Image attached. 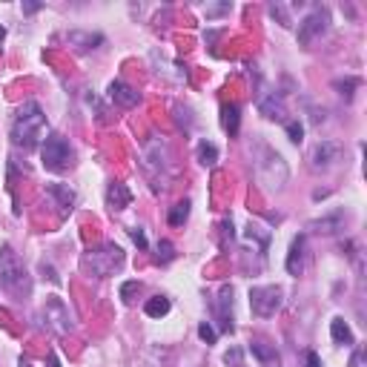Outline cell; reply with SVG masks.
Listing matches in <instances>:
<instances>
[{"instance_id":"obj_1","label":"cell","mask_w":367,"mask_h":367,"mask_svg":"<svg viewBox=\"0 0 367 367\" xmlns=\"http://www.w3.org/2000/svg\"><path fill=\"white\" fill-rule=\"evenodd\" d=\"M9 138L15 147L21 149H37L46 138V115L41 109V104H23L21 109L15 112L12 126H9Z\"/></svg>"},{"instance_id":"obj_2","label":"cell","mask_w":367,"mask_h":367,"mask_svg":"<svg viewBox=\"0 0 367 367\" xmlns=\"http://www.w3.org/2000/svg\"><path fill=\"white\" fill-rule=\"evenodd\" d=\"M124 261H126L124 250L115 241H104L98 247H89L81 256V270L86 276H95V279H109L124 267Z\"/></svg>"},{"instance_id":"obj_3","label":"cell","mask_w":367,"mask_h":367,"mask_svg":"<svg viewBox=\"0 0 367 367\" xmlns=\"http://www.w3.org/2000/svg\"><path fill=\"white\" fill-rule=\"evenodd\" d=\"M253 161H256V178H258V184L264 189H281L287 184L290 169H287L284 158L279 156L273 147L258 144L256 152H253Z\"/></svg>"},{"instance_id":"obj_4","label":"cell","mask_w":367,"mask_h":367,"mask_svg":"<svg viewBox=\"0 0 367 367\" xmlns=\"http://www.w3.org/2000/svg\"><path fill=\"white\" fill-rule=\"evenodd\" d=\"M0 290H6V293L23 299L32 293V279L26 273L23 261L17 258V253L6 244L0 250Z\"/></svg>"},{"instance_id":"obj_5","label":"cell","mask_w":367,"mask_h":367,"mask_svg":"<svg viewBox=\"0 0 367 367\" xmlns=\"http://www.w3.org/2000/svg\"><path fill=\"white\" fill-rule=\"evenodd\" d=\"M141 158H144L147 178L152 181V192H161L167 187V178H169V147L161 138H149L144 144Z\"/></svg>"},{"instance_id":"obj_6","label":"cell","mask_w":367,"mask_h":367,"mask_svg":"<svg viewBox=\"0 0 367 367\" xmlns=\"http://www.w3.org/2000/svg\"><path fill=\"white\" fill-rule=\"evenodd\" d=\"M41 161H44V169H49V172H66L75 161V152L64 135L49 132L41 144Z\"/></svg>"},{"instance_id":"obj_7","label":"cell","mask_w":367,"mask_h":367,"mask_svg":"<svg viewBox=\"0 0 367 367\" xmlns=\"http://www.w3.org/2000/svg\"><path fill=\"white\" fill-rule=\"evenodd\" d=\"M281 304H284V290L276 284H261L250 290V310L258 319L276 316L281 310Z\"/></svg>"},{"instance_id":"obj_8","label":"cell","mask_w":367,"mask_h":367,"mask_svg":"<svg viewBox=\"0 0 367 367\" xmlns=\"http://www.w3.org/2000/svg\"><path fill=\"white\" fill-rule=\"evenodd\" d=\"M44 319L49 327H55L57 333H69L75 321H72V310H69V304L61 299V296H49L46 304H44Z\"/></svg>"},{"instance_id":"obj_9","label":"cell","mask_w":367,"mask_h":367,"mask_svg":"<svg viewBox=\"0 0 367 367\" xmlns=\"http://www.w3.org/2000/svg\"><path fill=\"white\" fill-rule=\"evenodd\" d=\"M344 156V147L339 141H319L313 149H310V156H307V161H310V169L316 172H324V169H330L341 161Z\"/></svg>"},{"instance_id":"obj_10","label":"cell","mask_w":367,"mask_h":367,"mask_svg":"<svg viewBox=\"0 0 367 367\" xmlns=\"http://www.w3.org/2000/svg\"><path fill=\"white\" fill-rule=\"evenodd\" d=\"M327 26H330V12H327V9H313L299 23V44L301 46H310L319 35L327 32Z\"/></svg>"},{"instance_id":"obj_11","label":"cell","mask_w":367,"mask_h":367,"mask_svg":"<svg viewBox=\"0 0 367 367\" xmlns=\"http://www.w3.org/2000/svg\"><path fill=\"white\" fill-rule=\"evenodd\" d=\"M212 313H216L218 324H221V333H233L236 324H233V287L221 284L216 301H212Z\"/></svg>"},{"instance_id":"obj_12","label":"cell","mask_w":367,"mask_h":367,"mask_svg":"<svg viewBox=\"0 0 367 367\" xmlns=\"http://www.w3.org/2000/svg\"><path fill=\"white\" fill-rule=\"evenodd\" d=\"M106 95H109V101L115 106H121V109H132V106H138V101H141V92H135L124 81H112L109 89H106Z\"/></svg>"},{"instance_id":"obj_13","label":"cell","mask_w":367,"mask_h":367,"mask_svg":"<svg viewBox=\"0 0 367 367\" xmlns=\"http://www.w3.org/2000/svg\"><path fill=\"white\" fill-rule=\"evenodd\" d=\"M46 196L55 201L57 212H61V218H66L69 212L75 209V201H78V196H75V189L66 187V184H49L46 187Z\"/></svg>"},{"instance_id":"obj_14","label":"cell","mask_w":367,"mask_h":367,"mask_svg":"<svg viewBox=\"0 0 367 367\" xmlns=\"http://www.w3.org/2000/svg\"><path fill=\"white\" fill-rule=\"evenodd\" d=\"M250 353L256 356V361L261 367H279V350H276V344H270L264 339H253V341H250Z\"/></svg>"},{"instance_id":"obj_15","label":"cell","mask_w":367,"mask_h":367,"mask_svg":"<svg viewBox=\"0 0 367 367\" xmlns=\"http://www.w3.org/2000/svg\"><path fill=\"white\" fill-rule=\"evenodd\" d=\"M132 204V189L126 184H118V181H112L106 187V207L115 209V212H121Z\"/></svg>"},{"instance_id":"obj_16","label":"cell","mask_w":367,"mask_h":367,"mask_svg":"<svg viewBox=\"0 0 367 367\" xmlns=\"http://www.w3.org/2000/svg\"><path fill=\"white\" fill-rule=\"evenodd\" d=\"M66 44L75 46V52H89V49H98L104 44V35H98V32H69Z\"/></svg>"},{"instance_id":"obj_17","label":"cell","mask_w":367,"mask_h":367,"mask_svg":"<svg viewBox=\"0 0 367 367\" xmlns=\"http://www.w3.org/2000/svg\"><path fill=\"white\" fill-rule=\"evenodd\" d=\"M287 273L290 276H301L304 270V236H296L290 241V253H287Z\"/></svg>"},{"instance_id":"obj_18","label":"cell","mask_w":367,"mask_h":367,"mask_svg":"<svg viewBox=\"0 0 367 367\" xmlns=\"http://www.w3.org/2000/svg\"><path fill=\"white\" fill-rule=\"evenodd\" d=\"M258 112L264 115V118H270V121H284V101H281V95L279 92H270L267 98H261V104H258Z\"/></svg>"},{"instance_id":"obj_19","label":"cell","mask_w":367,"mask_h":367,"mask_svg":"<svg viewBox=\"0 0 367 367\" xmlns=\"http://www.w3.org/2000/svg\"><path fill=\"white\" fill-rule=\"evenodd\" d=\"M221 126L224 132L233 138V135H238V126H241V109L238 104H224L221 106Z\"/></svg>"},{"instance_id":"obj_20","label":"cell","mask_w":367,"mask_h":367,"mask_svg":"<svg viewBox=\"0 0 367 367\" xmlns=\"http://www.w3.org/2000/svg\"><path fill=\"white\" fill-rule=\"evenodd\" d=\"M330 339H333L336 344H344V347L356 344V336H353V330H350V324H347L341 316H336V319L330 321Z\"/></svg>"},{"instance_id":"obj_21","label":"cell","mask_w":367,"mask_h":367,"mask_svg":"<svg viewBox=\"0 0 367 367\" xmlns=\"http://www.w3.org/2000/svg\"><path fill=\"white\" fill-rule=\"evenodd\" d=\"M169 310H172V301H169L167 296H152V299H147V304H144V313H147L149 319H164Z\"/></svg>"},{"instance_id":"obj_22","label":"cell","mask_w":367,"mask_h":367,"mask_svg":"<svg viewBox=\"0 0 367 367\" xmlns=\"http://www.w3.org/2000/svg\"><path fill=\"white\" fill-rule=\"evenodd\" d=\"M196 156H198V164L201 167H216L218 164V147L209 144V141H201L196 147Z\"/></svg>"},{"instance_id":"obj_23","label":"cell","mask_w":367,"mask_h":367,"mask_svg":"<svg viewBox=\"0 0 367 367\" xmlns=\"http://www.w3.org/2000/svg\"><path fill=\"white\" fill-rule=\"evenodd\" d=\"M341 221H344L341 212H333V216H327V218L310 221V229H316V233H336V229H341Z\"/></svg>"},{"instance_id":"obj_24","label":"cell","mask_w":367,"mask_h":367,"mask_svg":"<svg viewBox=\"0 0 367 367\" xmlns=\"http://www.w3.org/2000/svg\"><path fill=\"white\" fill-rule=\"evenodd\" d=\"M187 218H189V201H178L169 209V227H184Z\"/></svg>"},{"instance_id":"obj_25","label":"cell","mask_w":367,"mask_h":367,"mask_svg":"<svg viewBox=\"0 0 367 367\" xmlns=\"http://www.w3.org/2000/svg\"><path fill=\"white\" fill-rule=\"evenodd\" d=\"M172 258H176V247H172L167 238H161L158 247H156V261L158 264H169Z\"/></svg>"},{"instance_id":"obj_26","label":"cell","mask_w":367,"mask_h":367,"mask_svg":"<svg viewBox=\"0 0 367 367\" xmlns=\"http://www.w3.org/2000/svg\"><path fill=\"white\" fill-rule=\"evenodd\" d=\"M333 86H336V89H341V95H344L347 101H350V98H353V89H359V86H361V81H359V78H344V81L339 78V81H333Z\"/></svg>"},{"instance_id":"obj_27","label":"cell","mask_w":367,"mask_h":367,"mask_svg":"<svg viewBox=\"0 0 367 367\" xmlns=\"http://www.w3.org/2000/svg\"><path fill=\"white\" fill-rule=\"evenodd\" d=\"M138 293H141V281H126V284L121 287V299H124V304H135Z\"/></svg>"},{"instance_id":"obj_28","label":"cell","mask_w":367,"mask_h":367,"mask_svg":"<svg viewBox=\"0 0 367 367\" xmlns=\"http://www.w3.org/2000/svg\"><path fill=\"white\" fill-rule=\"evenodd\" d=\"M224 364H229V367H247V364H244V350H241V347H229V350L224 353Z\"/></svg>"},{"instance_id":"obj_29","label":"cell","mask_w":367,"mask_h":367,"mask_svg":"<svg viewBox=\"0 0 367 367\" xmlns=\"http://www.w3.org/2000/svg\"><path fill=\"white\" fill-rule=\"evenodd\" d=\"M284 126H287V135H290V141H293V144H301L304 141V126L299 121H287Z\"/></svg>"},{"instance_id":"obj_30","label":"cell","mask_w":367,"mask_h":367,"mask_svg":"<svg viewBox=\"0 0 367 367\" xmlns=\"http://www.w3.org/2000/svg\"><path fill=\"white\" fill-rule=\"evenodd\" d=\"M21 367H57V356H55V353H49L44 361H32V359L21 356Z\"/></svg>"},{"instance_id":"obj_31","label":"cell","mask_w":367,"mask_h":367,"mask_svg":"<svg viewBox=\"0 0 367 367\" xmlns=\"http://www.w3.org/2000/svg\"><path fill=\"white\" fill-rule=\"evenodd\" d=\"M198 336H201V341H207V344H216V339H218V333L212 330L209 321H201V324H198Z\"/></svg>"},{"instance_id":"obj_32","label":"cell","mask_w":367,"mask_h":367,"mask_svg":"<svg viewBox=\"0 0 367 367\" xmlns=\"http://www.w3.org/2000/svg\"><path fill=\"white\" fill-rule=\"evenodd\" d=\"M172 112H176V121H178L184 129H189V124H192V112H189V106H181V104H178Z\"/></svg>"},{"instance_id":"obj_33","label":"cell","mask_w":367,"mask_h":367,"mask_svg":"<svg viewBox=\"0 0 367 367\" xmlns=\"http://www.w3.org/2000/svg\"><path fill=\"white\" fill-rule=\"evenodd\" d=\"M270 15L279 17L281 26H293V21H290V15H287V9H284L281 3H273V6H270Z\"/></svg>"},{"instance_id":"obj_34","label":"cell","mask_w":367,"mask_h":367,"mask_svg":"<svg viewBox=\"0 0 367 367\" xmlns=\"http://www.w3.org/2000/svg\"><path fill=\"white\" fill-rule=\"evenodd\" d=\"M129 236H132V241L138 244L141 250H147V236H144V229H141V227H132V229H129Z\"/></svg>"},{"instance_id":"obj_35","label":"cell","mask_w":367,"mask_h":367,"mask_svg":"<svg viewBox=\"0 0 367 367\" xmlns=\"http://www.w3.org/2000/svg\"><path fill=\"white\" fill-rule=\"evenodd\" d=\"M233 12V3H218V6H209L207 9V17H218V15H227Z\"/></svg>"},{"instance_id":"obj_36","label":"cell","mask_w":367,"mask_h":367,"mask_svg":"<svg viewBox=\"0 0 367 367\" xmlns=\"http://www.w3.org/2000/svg\"><path fill=\"white\" fill-rule=\"evenodd\" d=\"M221 229H224V244H227V241H233V238H236V233H233V218H224V224H221Z\"/></svg>"},{"instance_id":"obj_37","label":"cell","mask_w":367,"mask_h":367,"mask_svg":"<svg viewBox=\"0 0 367 367\" xmlns=\"http://www.w3.org/2000/svg\"><path fill=\"white\" fill-rule=\"evenodd\" d=\"M350 367H364V350L361 347H356L353 356H350Z\"/></svg>"},{"instance_id":"obj_38","label":"cell","mask_w":367,"mask_h":367,"mask_svg":"<svg viewBox=\"0 0 367 367\" xmlns=\"http://www.w3.org/2000/svg\"><path fill=\"white\" fill-rule=\"evenodd\" d=\"M304 367H321V359H319V353L307 350V364H304Z\"/></svg>"},{"instance_id":"obj_39","label":"cell","mask_w":367,"mask_h":367,"mask_svg":"<svg viewBox=\"0 0 367 367\" xmlns=\"http://www.w3.org/2000/svg\"><path fill=\"white\" fill-rule=\"evenodd\" d=\"M44 9V3H23V12L26 15H35V12H41Z\"/></svg>"},{"instance_id":"obj_40","label":"cell","mask_w":367,"mask_h":367,"mask_svg":"<svg viewBox=\"0 0 367 367\" xmlns=\"http://www.w3.org/2000/svg\"><path fill=\"white\" fill-rule=\"evenodd\" d=\"M3 37H6V29H3V26H0V44H3Z\"/></svg>"}]
</instances>
